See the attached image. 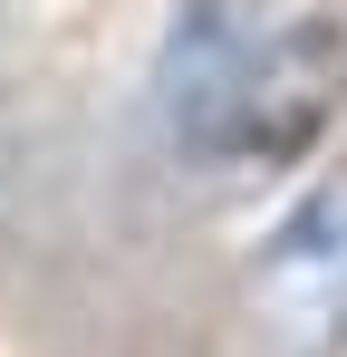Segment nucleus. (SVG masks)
I'll list each match as a JSON object with an SVG mask.
<instances>
[{
    "label": "nucleus",
    "mask_w": 347,
    "mask_h": 357,
    "mask_svg": "<svg viewBox=\"0 0 347 357\" xmlns=\"http://www.w3.org/2000/svg\"><path fill=\"white\" fill-rule=\"evenodd\" d=\"M145 97L183 165H289L347 97V29L299 0H183Z\"/></svg>",
    "instance_id": "f257e3e1"
},
{
    "label": "nucleus",
    "mask_w": 347,
    "mask_h": 357,
    "mask_svg": "<svg viewBox=\"0 0 347 357\" xmlns=\"http://www.w3.org/2000/svg\"><path fill=\"white\" fill-rule=\"evenodd\" d=\"M241 357H347V174L309 183L299 213L251 251Z\"/></svg>",
    "instance_id": "f03ea898"
}]
</instances>
